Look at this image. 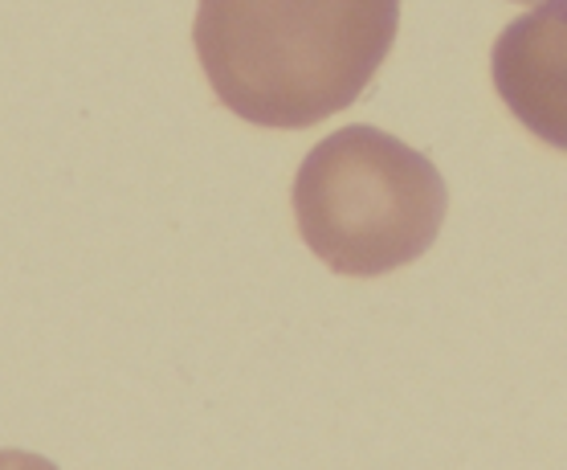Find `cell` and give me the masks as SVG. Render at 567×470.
<instances>
[{
	"instance_id": "6da1fadb",
	"label": "cell",
	"mask_w": 567,
	"mask_h": 470,
	"mask_svg": "<svg viewBox=\"0 0 567 470\" xmlns=\"http://www.w3.org/2000/svg\"><path fill=\"white\" fill-rule=\"evenodd\" d=\"M396 29L400 0H200L193 45L220 106L302 131L372 86Z\"/></svg>"
},
{
	"instance_id": "277c9868",
	"label": "cell",
	"mask_w": 567,
	"mask_h": 470,
	"mask_svg": "<svg viewBox=\"0 0 567 470\" xmlns=\"http://www.w3.org/2000/svg\"><path fill=\"white\" fill-rule=\"evenodd\" d=\"M515 4H527L530 13H547V17L567 21V0H515Z\"/></svg>"
},
{
	"instance_id": "7a4b0ae2",
	"label": "cell",
	"mask_w": 567,
	"mask_h": 470,
	"mask_svg": "<svg viewBox=\"0 0 567 470\" xmlns=\"http://www.w3.org/2000/svg\"><path fill=\"white\" fill-rule=\"evenodd\" d=\"M298 237L343 278H380L437 242L450 193L433 160L355 123L315 144L290 188Z\"/></svg>"
},
{
	"instance_id": "3957f363",
	"label": "cell",
	"mask_w": 567,
	"mask_h": 470,
	"mask_svg": "<svg viewBox=\"0 0 567 470\" xmlns=\"http://www.w3.org/2000/svg\"><path fill=\"white\" fill-rule=\"evenodd\" d=\"M494 91L523 127L567 152V21L523 13L494 38Z\"/></svg>"
}]
</instances>
